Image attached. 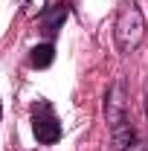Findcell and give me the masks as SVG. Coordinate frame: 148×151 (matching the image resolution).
<instances>
[{
	"instance_id": "obj_1",
	"label": "cell",
	"mask_w": 148,
	"mask_h": 151,
	"mask_svg": "<svg viewBox=\"0 0 148 151\" xmlns=\"http://www.w3.org/2000/svg\"><path fill=\"white\" fill-rule=\"evenodd\" d=\"M113 35H116V47L122 52H134L142 44V38H145V18H142V12H139V6L134 0H122L119 3Z\"/></svg>"
},
{
	"instance_id": "obj_2",
	"label": "cell",
	"mask_w": 148,
	"mask_h": 151,
	"mask_svg": "<svg viewBox=\"0 0 148 151\" xmlns=\"http://www.w3.org/2000/svg\"><path fill=\"white\" fill-rule=\"evenodd\" d=\"M105 116H108V125H111V137H113L116 151H128L134 145V125L128 122V113H125V99H122V84L119 81L108 90Z\"/></svg>"
},
{
	"instance_id": "obj_3",
	"label": "cell",
	"mask_w": 148,
	"mask_h": 151,
	"mask_svg": "<svg viewBox=\"0 0 148 151\" xmlns=\"http://www.w3.org/2000/svg\"><path fill=\"white\" fill-rule=\"evenodd\" d=\"M32 131H35V139L44 142V145H52V142L61 139V122L55 119L50 102L32 105Z\"/></svg>"
},
{
	"instance_id": "obj_4",
	"label": "cell",
	"mask_w": 148,
	"mask_h": 151,
	"mask_svg": "<svg viewBox=\"0 0 148 151\" xmlns=\"http://www.w3.org/2000/svg\"><path fill=\"white\" fill-rule=\"evenodd\" d=\"M52 58H55V47H52V44H38L35 50L29 52V64H32L35 70H44V67L52 64Z\"/></svg>"
},
{
	"instance_id": "obj_5",
	"label": "cell",
	"mask_w": 148,
	"mask_h": 151,
	"mask_svg": "<svg viewBox=\"0 0 148 151\" xmlns=\"http://www.w3.org/2000/svg\"><path fill=\"white\" fill-rule=\"evenodd\" d=\"M64 18H67V9H64V6H61V9H55V12L47 18V23H44V32H47V35H55L58 26L64 23Z\"/></svg>"
},
{
	"instance_id": "obj_6",
	"label": "cell",
	"mask_w": 148,
	"mask_h": 151,
	"mask_svg": "<svg viewBox=\"0 0 148 151\" xmlns=\"http://www.w3.org/2000/svg\"><path fill=\"white\" fill-rule=\"evenodd\" d=\"M47 9V0H23V15L26 18H38Z\"/></svg>"
},
{
	"instance_id": "obj_7",
	"label": "cell",
	"mask_w": 148,
	"mask_h": 151,
	"mask_svg": "<svg viewBox=\"0 0 148 151\" xmlns=\"http://www.w3.org/2000/svg\"><path fill=\"white\" fill-rule=\"evenodd\" d=\"M145 113H148V96H145Z\"/></svg>"
},
{
	"instance_id": "obj_8",
	"label": "cell",
	"mask_w": 148,
	"mask_h": 151,
	"mask_svg": "<svg viewBox=\"0 0 148 151\" xmlns=\"http://www.w3.org/2000/svg\"><path fill=\"white\" fill-rule=\"evenodd\" d=\"M0 116H3V105H0Z\"/></svg>"
}]
</instances>
